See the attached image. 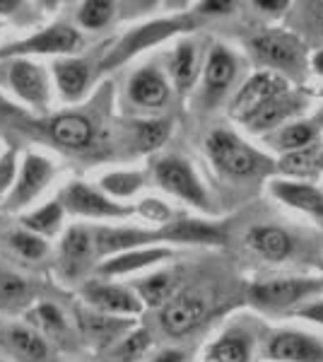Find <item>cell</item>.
Returning a JSON list of instances; mask_svg holds the SVG:
<instances>
[{
    "label": "cell",
    "instance_id": "cell-13",
    "mask_svg": "<svg viewBox=\"0 0 323 362\" xmlns=\"http://www.w3.org/2000/svg\"><path fill=\"white\" fill-rule=\"evenodd\" d=\"M82 297L97 309L99 314L107 317H135L143 312V302L138 295L131 293L128 288L109 283H87L82 290Z\"/></svg>",
    "mask_w": 323,
    "mask_h": 362
},
{
    "label": "cell",
    "instance_id": "cell-2",
    "mask_svg": "<svg viewBox=\"0 0 323 362\" xmlns=\"http://www.w3.org/2000/svg\"><path fill=\"white\" fill-rule=\"evenodd\" d=\"M193 27H196V20H193L191 15L167 17V20H155V22H148V25L135 27L102 58L99 68L102 70L119 68L121 63L131 61L133 56L143 54V51L150 49V46L167 42V39H172L174 34H179V32H191Z\"/></svg>",
    "mask_w": 323,
    "mask_h": 362
},
{
    "label": "cell",
    "instance_id": "cell-16",
    "mask_svg": "<svg viewBox=\"0 0 323 362\" xmlns=\"http://www.w3.org/2000/svg\"><path fill=\"white\" fill-rule=\"evenodd\" d=\"M268 191L285 206L314 215V218H323V191L316 189L314 184L297 179H273L268 184Z\"/></svg>",
    "mask_w": 323,
    "mask_h": 362
},
{
    "label": "cell",
    "instance_id": "cell-11",
    "mask_svg": "<svg viewBox=\"0 0 323 362\" xmlns=\"http://www.w3.org/2000/svg\"><path fill=\"white\" fill-rule=\"evenodd\" d=\"M304 107H307V99L290 90L285 95L270 99L268 104H263L258 112L251 114L249 119H244L242 124L256 136H268V133L278 131V126L283 128L285 124H290L297 114L304 112Z\"/></svg>",
    "mask_w": 323,
    "mask_h": 362
},
{
    "label": "cell",
    "instance_id": "cell-48",
    "mask_svg": "<svg viewBox=\"0 0 323 362\" xmlns=\"http://www.w3.org/2000/svg\"><path fill=\"white\" fill-rule=\"evenodd\" d=\"M316 17H319V25L323 29V3L321 5H316Z\"/></svg>",
    "mask_w": 323,
    "mask_h": 362
},
{
    "label": "cell",
    "instance_id": "cell-37",
    "mask_svg": "<svg viewBox=\"0 0 323 362\" xmlns=\"http://www.w3.org/2000/svg\"><path fill=\"white\" fill-rule=\"evenodd\" d=\"M27 297V280L13 273H0V302L13 305Z\"/></svg>",
    "mask_w": 323,
    "mask_h": 362
},
{
    "label": "cell",
    "instance_id": "cell-8",
    "mask_svg": "<svg viewBox=\"0 0 323 362\" xmlns=\"http://www.w3.org/2000/svg\"><path fill=\"white\" fill-rule=\"evenodd\" d=\"M82 46V37L78 29L70 25H51L44 32L15 42L5 49H0V58L13 56H32V54H73Z\"/></svg>",
    "mask_w": 323,
    "mask_h": 362
},
{
    "label": "cell",
    "instance_id": "cell-1",
    "mask_svg": "<svg viewBox=\"0 0 323 362\" xmlns=\"http://www.w3.org/2000/svg\"><path fill=\"white\" fill-rule=\"evenodd\" d=\"M205 150H208V157L217 172L234 179L254 177L268 165V160L258 150H254L246 140L227 131V128H217L210 133L205 140Z\"/></svg>",
    "mask_w": 323,
    "mask_h": 362
},
{
    "label": "cell",
    "instance_id": "cell-34",
    "mask_svg": "<svg viewBox=\"0 0 323 362\" xmlns=\"http://www.w3.org/2000/svg\"><path fill=\"white\" fill-rule=\"evenodd\" d=\"M111 17H114V3H107V0H87L78 10V22L85 29L107 27Z\"/></svg>",
    "mask_w": 323,
    "mask_h": 362
},
{
    "label": "cell",
    "instance_id": "cell-23",
    "mask_svg": "<svg viewBox=\"0 0 323 362\" xmlns=\"http://www.w3.org/2000/svg\"><path fill=\"white\" fill-rule=\"evenodd\" d=\"M49 131L51 138L68 150H85L92 143V138H95V128H92L90 119H85L80 114L56 116V119H51Z\"/></svg>",
    "mask_w": 323,
    "mask_h": 362
},
{
    "label": "cell",
    "instance_id": "cell-45",
    "mask_svg": "<svg viewBox=\"0 0 323 362\" xmlns=\"http://www.w3.org/2000/svg\"><path fill=\"white\" fill-rule=\"evenodd\" d=\"M186 355L181 350H162L160 355H155L150 362H184Z\"/></svg>",
    "mask_w": 323,
    "mask_h": 362
},
{
    "label": "cell",
    "instance_id": "cell-21",
    "mask_svg": "<svg viewBox=\"0 0 323 362\" xmlns=\"http://www.w3.org/2000/svg\"><path fill=\"white\" fill-rule=\"evenodd\" d=\"M172 254L174 251L169 247H143V249L123 251V254L109 256V259L99 266V273H102V276H126V273L160 264V261L169 259Z\"/></svg>",
    "mask_w": 323,
    "mask_h": 362
},
{
    "label": "cell",
    "instance_id": "cell-17",
    "mask_svg": "<svg viewBox=\"0 0 323 362\" xmlns=\"http://www.w3.org/2000/svg\"><path fill=\"white\" fill-rule=\"evenodd\" d=\"M92 239H95V254L116 256L123 254V251L143 249L157 242V232L140 230V227H99Z\"/></svg>",
    "mask_w": 323,
    "mask_h": 362
},
{
    "label": "cell",
    "instance_id": "cell-6",
    "mask_svg": "<svg viewBox=\"0 0 323 362\" xmlns=\"http://www.w3.org/2000/svg\"><path fill=\"white\" fill-rule=\"evenodd\" d=\"M61 206L73 215L95 220H123L135 213V208L116 203L114 198L99 194L97 189L82 184V181H73L70 186H66V191L61 196Z\"/></svg>",
    "mask_w": 323,
    "mask_h": 362
},
{
    "label": "cell",
    "instance_id": "cell-33",
    "mask_svg": "<svg viewBox=\"0 0 323 362\" xmlns=\"http://www.w3.org/2000/svg\"><path fill=\"white\" fill-rule=\"evenodd\" d=\"M102 189L114 198H131L133 194H138L145 184V174L143 172H111L102 177Z\"/></svg>",
    "mask_w": 323,
    "mask_h": 362
},
{
    "label": "cell",
    "instance_id": "cell-4",
    "mask_svg": "<svg viewBox=\"0 0 323 362\" xmlns=\"http://www.w3.org/2000/svg\"><path fill=\"white\" fill-rule=\"evenodd\" d=\"M321 290L323 283L314 278H278L256 283L249 290V302L261 312H285Z\"/></svg>",
    "mask_w": 323,
    "mask_h": 362
},
{
    "label": "cell",
    "instance_id": "cell-5",
    "mask_svg": "<svg viewBox=\"0 0 323 362\" xmlns=\"http://www.w3.org/2000/svg\"><path fill=\"white\" fill-rule=\"evenodd\" d=\"M251 51L263 63L275 68V73L302 75L307 66V49L295 34L287 32H266L251 39Z\"/></svg>",
    "mask_w": 323,
    "mask_h": 362
},
{
    "label": "cell",
    "instance_id": "cell-29",
    "mask_svg": "<svg viewBox=\"0 0 323 362\" xmlns=\"http://www.w3.org/2000/svg\"><path fill=\"white\" fill-rule=\"evenodd\" d=\"M169 73L179 90H189L198 78V51L191 42H181L169 58Z\"/></svg>",
    "mask_w": 323,
    "mask_h": 362
},
{
    "label": "cell",
    "instance_id": "cell-30",
    "mask_svg": "<svg viewBox=\"0 0 323 362\" xmlns=\"http://www.w3.org/2000/svg\"><path fill=\"white\" fill-rule=\"evenodd\" d=\"M8 341L17 355L25 362H46L49 360V346L37 331L27 326H13L8 331Z\"/></svg>",
    "mask_w": 323,
    "mask_h": 362
},
{
    "label": "cell",
    "instance_id": "cell-40",
    "mask_svg": "<svg viewBox=\"0 0 323 362\" xmlns=\"http://www.w3.org/2000/svg\"><path fill=\"white\" fill-rule=\"evenodd\" d=\"M15 174H17V157L15 150H8L0 157V196L15 184Z\"/></svg>",
    "mask_w": 323,
    "mask_h": 362
},
{
    "label": "cell",
    "instance_id": "cell-27",
    "mask_svg": "<svg viewBox=\"0 0 323 362\" xmlns=\"http://www.w3.org/2000/svg\"><path fill=\"white\" fill-rule=\"evenodd\" d=\"M251 348L254 343H251L249 334L229 331L210 346L208 355L213 362H251Z\"/></svg>",
    "mask_w": 323,
    "mask_h": 362
},
{
    "label": "cell",
    "instance_id": "cell-44",
    "mask_svg": "<svg viewBox=\"0 0 323 362\" xmlns=\"http://www.w3.org/2000/svg\"><path fill=\"white\" fill-rule=\"evenodd\" d=\"M287 5H290L287 0H256L254 8H256V10H263V13L275 15V13H283Z\"/></svg>",
    "mask_w": 323,
    "mask_h": 362
},
{
    "label": "cell",
    "instance_id": "cell-22",
    "mask_svg": "<svg viewBox=\"0 0 323 362\" xmlns=\"http://www.w3.org/2000/svg\"><path fill=\"white\" fill-rule=\"evenodd\" d=\"M246 244L258 256H263L268 261H285L292 254V249H295L292 237L287 235L283 227H273V225L251 227L249 235H246Z\"/></svg>",
    "mask_w": 323,
    "mask_h": 362
},
{
    "label": "cell",
    "instance_id": "cell-46",
    "mask_svg": "<svg viewBox=\"0 0 323 362\" xmlns=\"http://www.w3.org/2000/svg\"><path fill=\"white\" fill-rule=\"evenodd\" d=\"M22 3L20 0H0V15H10L15 10H20Z\"/></svg>",
    "mask_w": 323,
    "mask_h": 362
},
{
    "label": "cell",
    "instance_id": "cell-12",
    "mask_svg": "<svg viewBox=\"0 0 323 362\" xmlns=\"http://www.w3.org/2000/svg\"><path fill=\"white\" fill-rule=\"evenodd\" d=\"M205 317V302L198 295H176L169 297L162 305L160 324L164 334L172 338H181L191 334Z\"/></svg>",
    "mask_w": 323,
    "mask_h": 362
},
{
    "label": "cell",
    "instance_id": "cell-15",
    "mask_svg": "<svg viewBox=\"0 0 323 362\" xmlns=\"http://www.w3.org/2000/svg\"><path fill=\"white\" fill-rule=\"evenodd\" d=\"M234 78H237V56L225 44H215L210 49L208 58H205V70H203L205 99L210 104L217 102L229 90Z\"/></svg>",
    "mask_w": 323,
    "mask_h": 362
},
{
    "label": "cell",
    "instance_id": "cell-47",
    "mask_svg": "<svg viewBox=\"0 0 323 362\" xmlns=\"http://www.w3.org/2000/svg\"><path fill=\"white\" fill-rule=\"evenodd\" d=\"M311 70H314L316 75H321V78H323V51L314 54V58H311Z\"/></svg>",
    "mask_w": 323,
    "mask_h": 362
},
{
    "label": "cell",
    "instance_id": "cell-3",
    "mask_svg": "<svg viewBox=\"0 0 323 362\" xmlns=\"http://www.w3.org/2000/svg\"><path fill=\"white\" fill-rule=\"evenodd\" d=\"M155 172V181L162 186L164 191H169L172 196L181 198V201L191 203L196 208L208 210L210 208V198L208 191H205L203 181L198 179L196 169L189 160L184 157H176V155H167L160 157L152 167Z\"/></svg>",
    "mask_w": 323,
    "mask_h": 362
},
{
    "label": "cell",
    "instance_id": "cell-49",
    "mask_svg": "<svg viewBox=\"0 0 323 362\" xmlns=\"http://www.w3.org/2000/svg\"><path fill=\"white\" fill-rule=\"evenodd\" d=\"M314 124H319V126H323V107L319 109V114H316V119H314Z\"/></svg>",
    "mask_w": 323,
    "mask_h": 362
},
{
    "label": "cell",
    "instance_id": "cell-24",
    "mask_svg": "<svg viewBox=\"0 0 323 362\" xmlns=\"http://www.w3.org/2000/svg\"><path fill=\"white\" fill-rule=\"evenodd\" d=\"M316 138H319V128H316L314 121H290V124L266 136L270 148L283 155L309 148V145L316 143Z\"/></svg>",
    "mask_w": 323,
    "mask_h": 362
},
{
    "label": "cell",
    "instance_id": "cell-39",
    "mask_svg": "<svg viewBox=\"0 0 323 362\" xmlns=\"http://www.w3.org/2000/svg\"><path fill=\"white\" fill-rule=\"evenodd\" d=\"M135 213H140L145 220H150V223H160L162 227L167 223H172V210H169L167 203L157 201V198H145V201L135 208Z\"/></svg>",
    "mask_w": 323,
    "mask_h": 362
},
{
    "label": "cell",
    "instance_id": "cell-36",
    "mask_svg": "<svg viewBox=\"0 0 323 362\" xmlns=\"http://www.w3.org/2000/svg\"><path fill=\"white\" fill-rule=\"evenodd\" d=\"M138 143L143 150H157L169 138V121H140L135 124Z\"/></svg>",
    "mask_w": 323,
    "mask_h": 362
},
{
    "label": "cell",
    "instance_id": "cell-28",
    "mask_svg": "<svg viewBox=\"0 0 323 362\" xmlns=\"http://www.w3.org/2000/svg\"><path fill=\"white\" fill-rule=\"evenodd\" d=\"M323 167V150L319 145H309L304 150H297V153H290V155H283L278 162V169L287 177L302 181L304 177H311L316 174L319 169Z\"/></svg>",
    "mask_w": 323,
    "mask_h": 362
},
{
    "label": "cell",
    "instance_id": "cell-25",
    "mask_svg": "<svg viewBox=\"0 0 323 362\" xmlns=\"http://www.w3.org/2000/svg\"><path fill=\"white\" fill-rule=\"evenodd\" d=\"M54 78L63 97L80 99L85 95L87 85H90V66H87V61H80V58L58 61L54 66Z\"/></svg>",
    "mask_w": 323,
    "mask_h": 362
},
{
    "label": "cell",
    "instance_id": "cell-19",
    "mask_svg": "<svg viewBox=\"0 0 323 362\" xmlns=\"http://www.w3.org/2000/svg\"><path fill=\"white\" fill-rule=\"evenodd\" d=\"M128 97L133 99L138 107L157 109L167 104L169 99V83L167 78L157 68H140L135 70L128 80Z\"/></svg>",
    "mask_w": 323,
    "mask_h": 362
},
{
    "label": "cell",
    "instance_id": "cell-14",
    "mask_svg": "<svg viewBox=\"0 0 323 362\" xmlns=\"http://www.w3.org/2000/svg\"><path fill=\"white\" fill-rule=\"evenodd\" d=\"M10 87L15 90V95L27 102L34 109H44L49 104V83H46V75L39 66H34L27 58H17L10 63L8 73Z\"/></svg>",
    "mask_w": 323,
    "mask_h": 362
},
{
    "label": "cell",
    "instance_id": "cell-38",
    "mask_svg": "<svg viewBox=\"0 0 323 362\" xmlns=\"http://www.w3.org/2000/svg\"><path fill=\"white\" fill-rule=\"evenodd\" d=\"M148 348H150V334L145 329H138V331H133L131 336L123 338L116 353H119L121 360H135V358H140Z\"/></svg>",
    "mask_w": 323,
    "mask_h": 362
},
{
    "label": "cell",
    "instance_id": "cell-7",
    "mask_svg": "<svg viewBox=\"0 0 323 362\" xmlns=\"http://www.w3.org/2000/svg\"><path fill=\"white\" fill-rule=\"evenodd\" d=\"M285 92H290V83H287L285 75L275 73V70H261L239 87V92L229 104V114H232V119L244 121L254 112H258L263 104L285 95Z\"/></svg>",
    "mask_w": 323,
    "mask_h": 362
},
{
    "label": "cell",
    "instance_id": "cell-42",
    "mask_svg": "<svg viewBox=\"0 0 323 362\" xmlns=\"http://www.w3.org/2000/svg\"><path fill=\"white\" fill-rule=\"evenodd\" d=\"M237 8V3H215V0H205L198 3V15H229Z\"/></svg>",
    "mask_w": 323,
    "mask_h": 362
},
{
    "label": "cell",
    "instance_id": "cell-9",
    "mask_svg": "<svg viewBox=\"0 0 323 362\" xmlns=\"http://www.w3.org/2000/svg\"><path fill=\"white\" fill-rule=\"evenodd\" d=\"M51 177H54V165L46 157L29 153L25 157V162H22L20 177L15 179L13 189H10V196L5 201V210H20L27 203H32L46 189Z\"/></svg>",
    "mask_w": 323,
    "mask_h": 362
},
{
    "label": "cell",
    "instance_id": "cell-43",
    "mask_svg": "<svg viewBox=\"0 0 323 362\" xmlns=\"http://www.w3.org/2000/svg\"><path fill=\"white\" fill-rule=\"evenodd\" d=\"M297 317H302V319L314 321V324L323 326V300L321 302H309V305L299 307L297 309Z\"/></svg>",
    "mask_w": 323,
    "mask_h": 362
},
{
    "label": "cell",
    "instance_id": "cell-41",
    "mask_svg": "<svg viewBox=\"0 0 323 362\" xmlns=\"http://www.w3.org/2000/svg\"><path fill=\"white\" fill-rule=\"evenodd\" d=\"M34 317L41 326H46V329L51 331H61L63 326H66V319H63V314L58 312V307L54 305H41L37 312H34Z\"/></svg>",
    "mask_w": 323,
    "mask_h": 362
},
{
    "label": "cell",
    "instance_id": "cell-20",
    "mask_svg": "<svg viewBox=\"0 0 323 362\" xmlns=\"http://www.w3.org/2000/svg\"><path fill=\"white\" fill-rule=\"evenodd\" d=\"M95 256V239L85 227H70L61 242V264L70 278H78Z\"/></svg>",
    "mask_w": 323,
    "mask_h": 362
},
{
    "label": "cell",
    "instance_id": "cell-32",
    "mask_svg": "<svg viewBox=\"0 0 323 362\" xmlns=\"http://www.w3.org/2000/svg\"><path fill=\"white\" fill-rule=\"evenodd\" d=\"M135 295L143 305L148 307H162L172 295V276L169 273H155L135 283Z\"/></svg>",
    "mask_w": 323,
    "mask_h": 362
},
{
    "label": "cell",
    "instance_id": "cell-10",
    "mask_svg": "<svg viewBox=\"0 0 323 362\" xmlns=\"http://www.w3.org/2000/svg\"><path fill=\"white\" fill-rule=\"evenodd\" d=\"M266 355L273 362H323V343L304 331H278L268 338Z\"/></svg>",
    "mask_w": 323,
    "mask_h": 362
},
{
    "label": "cell",
    "instance_id": "cell-35",
    "mask_svg": "<svg viewBox=\"0 0 323 362\" xmlns=\"http://www.w3.org/2000/svg\"><path fill=\"white\" fill-rule=\"evenodd\" d=\"M8 242H10V247L17 251V254L25 256V259H29V261L44 259L46 251H49V244L44 242V237L34 235V232H27V230L13 232Z\"/></svg>",
    "mask_w": 323,
    "mask_h": 362
},
{
    "label": "cell",
    "instance_id": "cell-18",
    "mask_svg": "<svg viewBox=\"0 0 323 362\" xmlns=\"http://www.w3.org/2000/svg\"><path fill=\"white\" fill-rule=\"evenodd\" d=\"M157 242H174V244H225L227 235L220 227L201 223V220H174L160 227Z\"/></svg>",
    "mask_w": 323,
    "mask_h": 362
},
{
    "label": "cell",
    "instance_id": "cell-31",
    "mask_svg": "<svg viewBox=\"0 0 323 362\" xmlns=\"http://www.w3.org/2000/svg\"><path fill=\"white\" fill-rule=\"evenodd\" d=\"M63 206H61V201H51V203H46L44 208H39V210H34V213H29L25 215V227H27V232H34V235H39V237H44V235H54V232H58V227H61L63 223Z\"/></svg>",
    "mask_w": 323,
    "mask_h": 362
},
{
    "label": "cell",
    "instance_id": "cell-26",
    "mask_svg": "<svg viewBox=\"0 0 323 362\" xmlns=\"http://www.w3.org/2000/svg\"><path fill=\"white\" fill-rule=\"evenodd\" d=\"M80 326L82 334L90 341H95L97 346H109L114 338H119V334L128 329V321L107 317V314H97V312H80Z\"/></svg>",
    "mask_w": 323,
    "mask_h": 362
}]
</instances>
